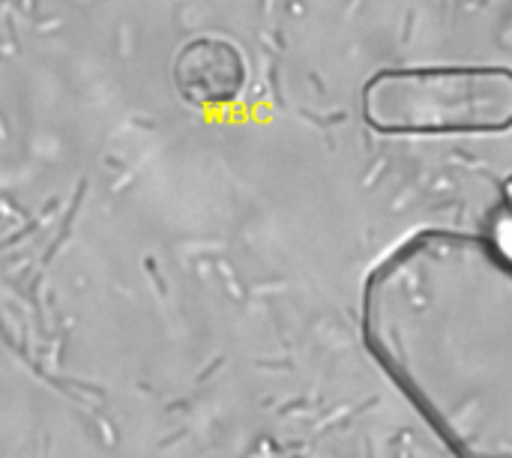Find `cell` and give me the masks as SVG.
Here are the masks:
<instances>
[{"label":"cell","instance_id":"cell-1","mask_svg":"<svg viewBox=\"0 0 512 458\" xmlns=\"http://www.w3.org/2000/svg\"><path fill=\"white\" fill-rule=\"evenodd\" d=\"M363 120L381 135H489L512 126L507 66L381 69L363 87Z\"/></svg>","mask_w":512,"mask_h":458},{"label":"cell","instance_id":"cell-2","mask_svg":"<svg viewBox=\"0 0 512 458\" xmlns=\"http://www.w3.org/2000/svg\"><path fill=\"white\" fill-rule=\"evenodd\" d=\"M174 90L195 108L231 105L246 87V57L222 36L189 39L171 66Z\"/></svg>","mask_w":512,"mask_h":458}]
</instances>
